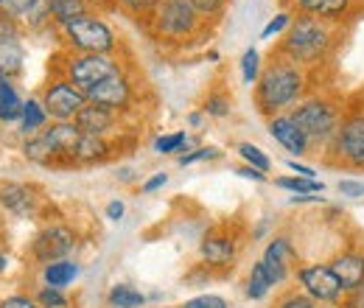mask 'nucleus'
I'll use <instances>...</instances> for the list:
<instances>
[{"instance_id":"72a5a7b5","label":"nucleus","mask_w":364,"mask_h":308,"mask_svg":"<svg viewBox=\"0 0 364 308\" xmlns=\"http://www.w3.org/2000/svg\"><path fill=\"white\" fill-rule=\"evenodd\" d=\"M37 303H40V308H65L68 306V297L62 294V289H50V286H46V289H40Z\"/></svg>"},{"instance_id":"dca6fc26","label":"nucleus","mask_w":364,"mask_h":308,"mask_svg":"<svg viewBox=\"0 0 364 308\" xmlns=\"http://www.w3.org/2000/svg\"><path fill=\"white\" fill-rule=\"evenodd\" d=\"M328 266L333 269L345 292H356L364 286V253H342Z\"/></svg>"},{"instance_id":"1a4fd4ad","label":"nucleus","mask_w":364,"mask_h":308,"mask_svg":"<svg viewBox=\"0 0 364 308\" xmlns=\"http://www.w3.org/2000/svg\"><path fill=\"white\" fill-rule=\"evenodd\" d=\"M154 17H157L154 20L157 31L171 37V40L191 37L196 31V23H199V14L193 11V6L188 0H160Z\"/></svg>"},{"instance_id":"c9c22d12","label":"nucleus","mask_w":364,"mask_h":308,"mask_svg":"<svg viewBox=\"0 0 364 308\" xmlns=\"http://www.w3.org/2000/svg\"><path fill=\"white\" fill-rule=\"evenodd\" d=\"M34 0H0V14L3 17H11V20H23V14L28 11Z\"/></svg>"},{"instance_id":"412c9836","label":"nucleus","mask_w":364,"mask_h":308,"mask_svg":"<svg viewBox=\"0 0 364 308\" xmlns=\"http://www.w3.org/2000/svg\"><path fill=\"white\" fill-rule=\"evenodd\" d=\"M23 154H26V160H31V163H37V166H59V157H56L53 146L48 143L43 132L31 134V137L23 143Z\"/></svg>"},{"instance_id":"f257e3e1","label":"nucleus","mask_w":364,"mask_h":308,"mask_svg":"<svg viewBox=\"0 0 364 308\" xmlns=\"http://www.w3.org/2000/svg\"><path fill=\"white\" fill-rule=\"evenodd\" d=\"M303 87H306V76H303L300 65L277 56L255 82V104L264 115L274 118L283 107H289L300 98Z\"/></svg>"},{"instance_id":"09e8293b","label":"nucleus","mask_w":364,"mask_h":308,"mask_svg":"<svg viewBox=\"0 0 364 308\" xmlns=\"http://www.w3.org/2000/svg\"><path fill=\"white\" fill-rule=\"evenodd\" d=\"M345 308H364V286L362 289H356V292H348Z\"/></svg>"},{"instance_id":"6e6552de","label":"nucleus","mask_w":364,"mask_h":308,"mask_svg":"<svg viewBox=\"0 0 364 308\" xmlns=\"http://www.w3.org/2000/svg\"><path fill=\"white\" fill-rule=\"evenodd\" d=\"M85 104H87L85 90H79L70 79H56L43 92V107H46L48 118L53 121H73Z\"/></svg>"},{"instance_id":"a211bd4d","label":"nucleus","mask_w":364,"mask_h":308,"mask_svg":"<svg viewBox=\"0 0 364 308\" xmlns=\"http://www.w3.org/2000/svg\"><path fill=\"white\" fill-rule=\"evenodd\" d=\"M199 253L210 266H228L235 258V241L228 233H210L199 244Z\"/></svg>"},{"instance_id":"de8ad7c7","label":"nucleus","mask_w":364,"mask_h":308,"mask_svg":"<svg viewBox=\"0 0 364 308\" xmlns=\"http://www.w3.org/2000/svg\"><path fill=\"white\" fill-rule=\"evenodd\" d=\"M166 182H168V176H166V174H154L151 179H146V182H143V188H140V191H143V193H151V191L163 188Z\"/></svg>"},{"instance_id":"79ce46f5","label":"nucleus","mask_w":364,"mask_h":308,"mask_svg":"<svg viewBox=\"0 0 364 308\" xmlns=\"http://www.w3.org/2000/svg\"><path fill=\"white\" fill-rule=\"evenodd\" d=\"M118 3L132 14H149V11H154L160 6V0H118Z\"/></svg>"},{"instance_id":"f03ea898","label":"nucleus","mask_w":364,"mask_h":308,"mask_svg":"<svg viewBox=\"0 0 364 308\" xmlns=\"http://www.w3.org/2000/svg\"><path fill=\"white\" fill-rule=\"evenodd\" d=\"M328 48H331V28L317 17L303 14L286 28V37L277 48V56H283L294 65H317L319 59H325Z\"/></svg>"},{"instance_id":"603ef678","label":"nucleus","mask_w":364,"mask_h":308,"mask_svg":"<svg viewBox=\"0 0 364 308\" xmlns=\"http://www.w3.org/2000/svg\"><path fill=\"white\" fill-rule=\"evenodd\" d=\"M6 266H9V261H6L3 255H0V272H6Z\"/></svg>"},{"instance_id":"c03bdc74","label":"nucleus","mask_w":364,"mask_h":308,"mask_svg":"<svg viewBox=\"0 0 364 308\" xmlns=\"http://www.w3.org/2000/svg\"><path fill=\"white\" fill-rule=\"evenodd\" d=\"M191 6H193V11L196 14H216V11H222V6H225V0H188Z\"/></svg>"},{"instance_id":"f8f14e48","label":"nucleus","mask_w":364,"mask_h":308,"mask_svg":"<svg viewBox=\"0 0 364 308\" xmlns=\"http://www.w3.org/2000/svg\"><path fill=\"white\" fill-rule=\"evenodd\" d=\"M261 264L267 266L272 283H283V280L297 269V250H294V244H291L289 238L277 235V238L269 241V247L264 250Z\"/></svg>"},{"instance_id":"393cba45","label":"nucleus","mask_w":364,"mask_h":308,"mask_svg":"<svg viewBox=\"0 0 364 308\" xmlns=\"http://www.w3.org/2000/svg\"><path fill=\"white\" fill-rule=\"evenodd\" d=\"M46 121H48V112H46V107H43V101L28 98V101L23 104V115H20V127H23V132L26 134L43 132Z\"/></svg>"},{"instance_id":"aec40b11","label":"nucleus","mask_w":364,"mask_h":308,"mask_svg":"<svg viewBox=\"0 0 364 308\" xmlns=\"http://www.w3.org/2000/svg\"><path fill=\"white\" fill-rule=\"evenodd\" d=\"M107 157H109V143L101 134H82V140L76 146V163L79 166L104 163Z\"/></svg>"},{"instance_id":"c756f323","label":"nucleus","mask_w":364,"mask_h":308,"mask_svg":"<svg viewBox=\"0 0 364 308\" xmlns=\"http://www.w3.org/2000/svg\"><path fill=\"white\" fill-rule=\"evenodd\" d=\"M50 3L53 0H34L31 6H28V11L23 14V26H28V28H43L46 23H50L53 17H50Z\"/></svg>"},{"instance_id":"49530a36","label":"nucleus","mask_w":364,"mask_h":308,"mask_svg":"<svg viewBox=\"0 0 364 308\" xmlns=\"http://www.w3.org/2000/svg\"><path fill=\"white\" fill-rule=\"evenodd\" d=\"M124 211H127V208H124V202H121V199H112V202L107 205V219L121 221L124 219Z\"/></svg>"},{"instance_id":"8fccbe9b","label":"nucleus","mask_w":364,"mask_h":308,"mask_svg":"<svg viewBox=\"0 0 364 308\" xmlns=\"http://www.w3.org/2000/svg\"><path fill=\"white\" fill-rule=\"evenodd\" d=\"M289 169L297 176H309V179H314V174H317L311 166H303V163H297V160H289Z\"/></svg>"},{"instance_id":"0eeeda50","label":"nucleus","mask_w":364,"mask_h":308,"mask_svg":"<svg viewBox=\"0 0 364 308\" xmlns=\"http://www.w3.org/2000/svg\"><path fill=\"white\" fill-rule=\"evenodd\" d=\"M76 230L68 224H48L43 227L34 241H31V258L40 264H53V261H65L73 250H76Z\"/></svg>"},{"instance_id":"c85d7f7f","label":"nucleus","mask_w":364,"mask_h":308,"mask_svg":"<svg viewBox=\"0 0 364 308\" xmlns=\"http://www.w3.org/2000/svg\"><path fill=\"white\" fill-rule=\"evenodd\" d=\"M274 185L283 188V191H291L294 196H297V193H322V191H325L322 182L309 179V176H280V179H274Z\"/></svg>"},{"instance_id":"ea45409f","label":"nucleus","mask_w":364,"mask_h":308,"mask_svg":"<svg viewBox=\"0 0 364 308\" xmlns=\"http://www.w3.org/2000/svg\"><path fill=\"white\" fill-rule=\"evenodd\" d=\"M0 43H20V28H17V20L3 17V14H0Z\"/></svg>"},{"instance_id":"5701e85b","label":"nucleus","mask_w":364,"mask_h":308,"mask_svg":"<svg viewBox=\"0 0 364 308\" xmlns=\"http://www.w3.org/2000/svg\"><path fill=\"white\" fill-rule=\"evenodd\" d=\"M23 104L17 90L11 85V79H0V121L9 124V121H20L23 115Z\"/></svg>"},{"instance_id":"3c124183","label":"nucleus","mask_w":364,"mask_h":308,"mask_svg":"<svg viewBox=\"0 0 364 308\" xmlns=\"http://www.w3.org/2000/svg\"><path fill=\"white\" fill-rule=\"evenodd\" d=\"M238 174L247 176V179H255V182H264L267 174L264 171H258V169H252V166H244V169H238Z\"/></svg>"},{"instance_id":"58836bf2","label":"nucleus","mask_w":364,"mask_h":308,"mask_svg":"<svg viewBox=\"0 0 364 308\" xmlns=\"http://www.w3.org/2000/svg\"><path fill=\"white\" fill-rule=\"evenodd\" d=\"M219 154H222L219 149H213V146H202V149H196L193 154H182L180 166H191V163H199V160H216Z\"/></svg>"},{"instance_id":"7c9ffc66","label":"nucleus","mask_w":364,"mask_h":308,"mask_svg":"<svg viewBox=\"0 0 364 308\" xmlns=\"http://www.w3.org/2000/svg\"><path fill=\"white\" fill-rule=\"evenodd\" d=\"M238 154H241V160L247 163V166H252V169H258V171H269L272 169V160L258 149V146H252V143H238Z\"/></svg>"},{"instance_id":"4c0bfd02","label":"nucleus","mask_w":364,"mask_h":308,"mask_svg":"<svg viewBox=\"0 0 364 308\" xmlns=\"http://www.w3.org/2000/svg\"><path fill=\"white\" fill-rule=\"evenodd\" d=\"M289 26H291V17H289V14H277V17H272V20L264 26V31H261V40H272L274 34L286 31Z\"/></svg>"},{"instance_id":"a18cd8bd","label":"nucleus","mask_w":364,"mask_h":308,"mask_svg":"<svg viewBox=\"0 0 364 308\" xmlns=\"http://www.w3.org/2000/svg\"><path fill=\"white\" fill-rule=\"evenodd\" d=\"M0 308H40V303L31 300V297H23V294H11L0 303Z\"/></svg>"},{"instance_id":"a19ab883","label":"nucleus","mask_w":364,"mask_h":308,"mask_svg":"<svg viewBox=\"0 0 364 308\" xmlns=\"http://www.w3.org/2000/svg\"><path fill=\"white\" fill-rule=\"evenodd\" d=\"M182 308H228V303L219 294H202V297H193V300L182 303Z\"/></svg>"},{"instance_id":"39448f33","label":"nucleus","mask_w":364,"mask_h":308,"mask_svg":"<svg viewBox=\"0 0 364 308\" xmlns=\"http://www.w3.org/2000/svg\"><path fill=\"white\" fill-rule=\"evenodd\" d=\"M118 73H124V70H121L118 59H112V53H76L65 65V79H70L85 92Z\"/></svg>"},{"instance_id":"b1692460","label":"nucleus","mask_w":364,"mask_h":308,"mask_svg":"<svg viewBox=\"0 0 364 308\" xmlns=\"http://www.w3.org/2000/svg\"><path fill=\"white\" fill-rule=\"evenodd\" d=\"M23 45L20 43H0V79H14L23 70Z\"/></svg>"},{"instance_id":"4be33fe9","label":"nucleus","mask_w":364,"mask_h":308,"mask_svg":"<svg viewBox=\"0 0 364 308\" xmlns=\"http://www.w3.org/2000/svg\"><path fill=\"white\" fill-rule=\"evenodd\" d=\"M79 277V264H73V261H53V264H46L43 269V280H46V286L50 289H65V286H70L73 280Z\"/></svg>"},{"instance_id":"37998d69","label":"nucleus","mask_w":364,"mask_h":308,"mask_svg":"<svg viewBox=\"0 0 364 308\" xmlns=\"http://www.w3.org/2000/svg\"><path fill=\"white\" fill-rule=\"evenodd\" d=\"M339 193L348 196V199H362L364 182H359V179H342V182H339Z\"/></svg>"},{"instance_id":"f704fd0d","label":"nucleus","mask_w":364,"mask_h":308,"mask_svg":"<svg viewBox=\"0 0 364 308\" xmlns=\"http://www.w3.org/2000/svg\"><path fill=\"white\" fill-rule=\"evenodd\" d=\"M205 112L213 115V118H225V115H230V98L228 95H222V92L208 95V101H205Z\"/></svg>"},{"instance_id":"2eb2a0df","label":"nucleus","mask_w":364,"mask_h":308,"mask_svg":"<svg viewBox=\"0 0 364 308\" xmlns=\"http://www.w3.org/2000/svg\"><path fill=\"white\" fill-rule=\"evenodd\" d=\"M269 134H272L274 140L286 149V152H291V154H306L309 152V137L300 132V127L289 118V115H274V118H269Z\"/></svg>"},{"instance_id":"9b49d317","label":"nucleus","mask_w":364,"mask_h":308,"mask_svg":"<svg viewBox=\"0 0 364 308\" xmlns=\"http://www.w3.org/2000/svg\"><path fill=\"white\" fill-rule=\"evenodd\" d=\"M43 196L26 182H0V208L17 219H34L40 213Z\"/></svg>"},{"instance_id":"f3484780","label":"nucleus","mask_w":364,"mask_h":308,"mask_svg":"<svg viewBox=\"0 0 364 308\" xmlns=\"http://www.w3.org/2000/svg\"><path fill=\"white\" fill-rule=\"evenodd\" d=\"M73 124L79 127V132L82 134H104L109 132L112 127H115V112L112 110H107V107H98V104H85L82 107V112L73 118Z\"/></svg>"},{"instance_id":"e433bc0d","label":"nucleus","mask_w":364,"mask_h":308,"mask_svg":"<svg viewBox=\"0 0 364 308\" xmlns=\"http://www.w3.org/2000/svg\"><path fill=\"white\" fill-rule=\"evenodd\" d=\"M277 308H317V300L314 297H309V294H300V292H291V294H286Z\"/></svg>"},{"instance_id":"bb28decb","label":"nucleus","mask_w":364,"mask_h":308,"mask_svg":"<svg viewBox=\"0 0 364 308\" xmlns=\"http://www.w3.org/2000/svg\"><path fill=\"white\" fill-rule=\"evenodd\" d=\"M272 277H269V272H267V266L261 264H252L250 269V277H247V297L250 300H261V297H267V292L272 289Z\"/></svg>"},{"instance_id":"ddd939ff","label":"nucleus","mask_w":364,"mask_h":308,"mask_svg":"<svg viewBox=\"0 0 364 308\" xmlns=\"http://www.w3.org/2000/svg\"><path fill=\"white\" fill-rule=\"evenodd\" d=\"M85 95H87L90 104H98V107H107V110L118 112V110H127L129 107V101H132V85H129V79L124 73H118V76H112V79H107V82L90 87Z\"/></svg>"},{"instance_id":"20e7f679","label":"nucleus","mask_w":364,"mask_h":308,"mask_svg":"<svg viewBox=\"0 0 364 308\" xmlns=\"http://www.w3.org/2000/svg\"><path fill=\"white\" fill-rule=\"evenodd\" d=\"M62 34L70 48L79 53H112L115 51V34L112 28L98 20L95 14H82L62 26Z\"/></svg>"},{"instance_id":"9d476101","label":"nucleus","mask_w":364,"mask_h":308,"mask_svg":"<svg viewBox=\"0 0 364 308\" xmlns=\"http://www.w3.org/2000/svg\"><path fill=\"white\" fill-rule=\"evenodd\" d=\"M297 280L306 289L309 297H314L317 303H336L339 294L345 292L339 277L333 275V269L325 264H311L297 269Z\"/></svg>"},{"instance_id":"a878e982","label":"nucleus","mask_w":364,"mask_h":308,"mask_svg":"<svg viewBox=\"0 0 364 308\" xmlns=\"http://www.w3.org/2000/svg\"><path fill=\"white\" fill-rule=\"evenodd\" d=\"M82 14H90L87 11V0H53L50 3V17L59 26H65V23L82 17Z\"/></svg>"},{"instance_id":"cd10ccee","label":"nucleus","mask_w":364,"mask_h":308,"mask_svg":"<svg viewBox=\"0 0 364 308\" xmlns=\"http://www.w3.org/2000/svg\"><path fill=\"white\" fill-rule=\"evenodd\" d=\"M107 300H109V306H112V308H140L143 303H146V297H143L137 289L127 286V283H118V286H112Z\"/></svg>"},{"instance_id":"423d86ee","label":"nucleus","mask_w":364,"mask_h":308,"mask_svg":"<svg viewBox=\"0 0 364 308\" xmlns=\"http://www.w3.org/2000/svg\"><path fill=\"white\" fill-rule=\"evenodd\" d=\"M331 152L348 169H364V110H356L339 121L331 140Z\"/></svg>"},{"instance_id":"4468645a","label":"nucleus","mask_w":364,"mask_h":308,"mask_svg":"<svg viewBox=\"0 0 364 308\" xmlns=\"http://www.w3.org/2000/svg\"><path fill=\"white\" fill-rule=\"evenodd\" d=\"M46 140L53 146L56 157H59V166H68V163H76V146L82 140V132L73 121H53L48 129H43Z\"/></svg>"},{"instance_id":"7ed1b4c3","label":"nucleus","mask_w":364,"mask_h":308,"mask_svg":"<svg viewBox=\"0 0 364 308\" xmlns=\"http://www.w3.org/2000/svg\"><path fill=\"white\" fill-rule=\"evenodd\" d=\"M289 118L309 137V143H331L339 129V110L328 98H306L300 101Z\"/></svg>"},{"instance_id":"473e14b6","label":"nucleus","mask_w":364,"mask_h":308,"mask_svg":"<svg viewBox=\"0 0 364 308\" xmlns=\"http://www.w3.org/2000/svg\"><path fill=\"white\" fill-rule=\"evenodd\" d=\"M185 146V132H174V134H160L154 140V152L160 154H171V152H182Z\"/></svg>"},{"instance_id":"2f4dec72","label":"nucleus","mask_w":364,"mask_h":308,"mask_svg":"<svg viewBox=\"0 0 364 308\" xmlns=\"http://www.w3.org/2000/svg\"><path fill=\"white\" fill-rule=\"evenodd\" d=\"M241 79H244V85H255L261 79V53L255 48L244 51V56H241Z\"/></svg>"},{"instance_id":"6ab92c4d","label":"nucleus","mask_w":364,"mask_h":308,"mask_svg":"<svg viewBox=\"0 0 364 308\" xmlns=\"http://www.w3.org/2000/svg\"><path fill=\"white\" fill-rule=\"evenodd\" d=\"M353 0H294L297 11L300 14H309V17H317V20H339L342 14H348Z\"/></svg>"}]
</instances>
